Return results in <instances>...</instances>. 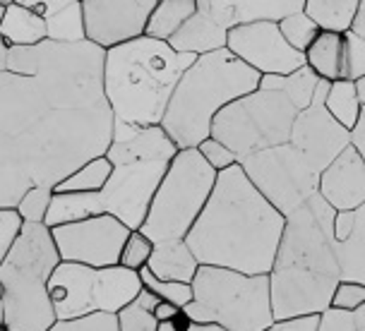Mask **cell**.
<instances>
[{
  "mask_svg": "<svg viewBox=\"0 0 365 331\" xmlns=\"http://www.w3.org/2000/svg\"><path fill=\"white\" fill-rule=\"evenodd\" d=\"M284 228L286 216L274 209L238 164L219 173L210 202L185 243L205 267L269 274Z\"/></svg>",
  "mask_w": 365,
  "mask_h": 331,
  "instance_id": "1",
  "label": "cell"
},
{
  "mask_svg": "<svg viewBox=\"0 0 365 331\" xmlns=\"http://www.w3.org/2000/svg\"><path fill=\"white\" fill-rule=\"evenodd\" d=\"M336 211L319 197L286 216L277 259L269 271L274 320L322 315L329 310L341 271L331 248Z\"/></svg>",
  "mask_w": 365,
  "mask_h": 331,
  "instance_id": "2",
  "label": "cell"
},
{
  "mask_svg": "<svg viewBox=\"0 0 365 331\" xmlns=\"http://www.w3.org/2000/svg\"><path fill=\"white\" fill-rule=\"evenodd\" d=\"M197 61L166 41L140 36L106 51L103 87L115 122L133 127L161 125L180 77Z\"/></svg>",
  "mask_w": 365,
  "mask_h": 331,
  "instance_id": "3",
  "label": "cell"
},
{
  "mask_svg": "<svg viewBox=\"0 0 365 331\" xmlns=\"http://www.w3.org/2000/svg\"><path fill=\"white\" fill-rule=\"evenodd\" d=\"M259 73L228 48L200 56L180 77L161 127L178 149H197L212 137V122L231 101L259 89Z\"/></svg>",
  "mask_w": 365,
  "mask_h": 331,
  "instance_id": "4",
  "label": "cell"
},
{
  "mask_svg": "<svg viewBox=\"0 0 365 331\" xmlns=\"http://www.w3.org/2000/svg\"><path fill=\"white\" fill-rule=\"evenodd\" d=\"M106 51L91 41L8 48V70L34 77L56 108H99L106 106L103 87Z\"/></svg>",
  "mask_w": 365,
  "mask_h": 331,
  "instance_id": "5",
  "label": "cell"
},
{
  "mask_svg": "<svg viewBox=\"0 0 365 331\" xmlns=\"http://www.w3.org/2000/svg\"><path fill=\"white\" fill-rule=\"evenodd\" d=\"M180 149L161 125L137 130L128 140H113L106 157L113 175L99 192L103 211L130 231H140L161 180Z\"/></svg>",
  "mask_w": 365,
  "mask_h": 331,
  "instance_id": "6",
  "label": "cell"
},
{
  "mask_svg": "<svg viewBox=\"0 0 365 331\" xmlns=\"http://www.w3.org/2000/svg\"><path fill=\"white\" fill-rule=\"evenodd\" d=\"M61 264L53 233L46 224H24L15 248L0 264L3 315L10 331H48L58 322L48 278Z\"/></svg>",
  "mask_w": 365,
  "mask_h": 331,
  "instance_id": "7",
  "label": "cell"
},
{
  "mask_svg": "<svg viewBox=\"0 0 365 331\" xmlns=\"http://www.w3.org/2000/svg\"><path fill=\"white\" fill-rule=\"evenodd\" d=\"M192 324L224 331H264L274 324L269 274L200 264L192 281V303L182 310Z\"/></svg>",
  "mask_w": 365,
  "mask_h": 331,
  "instance_id": "8",
  "label": "cell"
},
{
  "mask_svg": "<svg viewBox=\"0 0 365 331\" xmlns=\"http://www.w3.org/2000/svg\"><path fill=\"white\" fill-rule=\"evenodd\" d=\"M219 173L197 149H180L149 204L142 233L154 243L185 240L210 202Z\"/></svg>",
  "mask_w": 365,
  "mask_h": 331,
  "instance_id": "9",
  "label": "cell"
},
{
  "mask_svg": "<svg viewBox=\"0 0 365 331\" xmlns=\"http://www.w3.org/2000/svg\"><path fill=\"white\" fill-rule=\"evenodd\" d=\"M145 290L140 271L115 267L94 269L87 264L61 262L48 278V295L56 317L80 320L94 312L118 315L123 308L135 303Z\"/></svg>",
  "mask_w": 365,
  "mask_h": 331,
  "instance_id": "10",
  "label": "cell"
},
{
  "mask_svg": "<svg viewBox=\"0 0 365 331\" xmlns=\"http://www.w3.org/2000/svg\"><path fill=\"white\" fill-rule=\"evenodd\" d=\"M298 113L301 110L284 92L255 89L219 110L212 122V137L224 142L243 161L264 149L286 145Z\"/></svg>",
  "mask_w": 365,
  "mask_h": 331,
  "instance_id": "11",
  "label": "cell"
},
{
  "mask_svg": "<svg viewBox=\"0 0 365 331\" xmlns=\"http://www.w3.org/2000/svg\"><path fill=\"white\" fill-rule=\"evenodd\" d=\"M245 175L259 192L269 199L274 209L289 216L317 194L319 173L291 142L240 161Z\"/></svg>",
  "mask_w": 365,
  "mask_h": 331,
  "instance_id": "12",
  "label": "cell"
},
{
  "mask_svg": "<svg viewBox=\"0 0 365 331\" xmlns=\"http://www.w3.org/2000/svg\"><path fill=\"white\" fill-rule=\"evenodd\" d=\"M51 233H53L61 262L103 269L120 264L123 248L133 231L110 214H99L77 224L58 226L51 228Z\"/></svg>",
  "mask_w": 365,
  "mask_h": 331,
  "instance_id": "13",
  "label": "cell"
},
{
  "mask_svg": "<svg viewBox=\"0 0 365 331\" xmlns=\"http://www.w3.org/2000/svg\"><path fill=\"white\" fill-rule=\"evenodd\" d=\"M226 48L259 75H291L305 68V53L293 48L284 38L279 22L269 19L228 29Z\"/></svg>",
  "mask_w": 365,
  "mask_h": 331,
  "instance_id": "14",
  "label": "cell"
},
{
  "mask_svg": "<svg viewBox=\"0 0 365 331\" xmlns=\"http://www.w3.org/2000/svg\"><path fill=\"white\" fill-rule=\"evenodd\" d=\"M159 0H82L87 41L108 51L147 36V24Z\"/></svg>",
  "mask_w": 365,
  "mask_h": 331,
  "instance_id": "15",
  "label": "cell"
},
{
  "mask_svg": "<svg viewBox=\"0 0 365 331\" xmlns=\"http://www.w3.org/2000/svg\"><path fill=\"white\" fill-rule=\"evenodd\" d=\"M291 145L308 159V164L322 175V171L334 161L346 147H351V130L336 122L324 108V103L312 101L298 113L291 130Z\"/></svg>",
  "mask_w": 365,
  "mask_h": 331,
  "instance_id": "16",
  "label": "cell"
},
{
  "mask_svg": "<svg viewBox=\"0 0 365 331\" xmlns=\"http://www.w3.org/2000/svg\"><path fill=\"white\" fill-rule=\"evenodd\" d=\"M317 192L334 211H354L365 204V159L354 145L324 168Z\"/></svg>",
  "mask_w": 365,
  "mask_h": 331,
  "instance_id": "17",
  "label": "cell"
},
{
  "mask_svg": "<svg viewBox=\"0 0 365 331\" xmlns=\"http://www.w3.org/2000/svg\"><path fill=\"white\" fill-rule=\"evenodd\" d=\"M331 248L341 271V281L365 285V204L354 211H336Z\"/></svg>",
  "mask_w": 365,
  "mask_h": 331,
  "instance_id": "18",
  "label": "cell"
},
{
  "mask_svg": "<svg viewBox=\"0 0 365 331\" xmlns=\"http://www.w3.org/2000/svg\"><path fill=\"white\" fill-rule=\"evenodd\" d=\"M202 10H207L221 27L233 29L238 24L250 22H279V19L301 12L305 0H197Z\"/></svg>",
  "mask_w": 365,
  "mask_h": 331,
  "instance_id": "19",
  "label": "cell"
},
{
  "mask_svg": "<svg viewBox=\"0 0 365 331\" xmlns=\"http://www.w3.org/2000/svg\"><path fill=\"white\" fill-rule=\"evenodd\" d=\"M166 43L178 53L200 58L214 51H224L228 43V29L221 27L207 10L197 8V12Z\"/></svg>",
  "mask_w": 365,
  "mask_h": 331,
  "instance_id": "20",
  "label": "cell"
},
{
  "mask_svg": "<svg viewBox=\"0 0 365 331\" xmlns=\"http://www.w3.org/2000/svg\"><path fill=\"white\" fill-rule=\"evenodd\" d=\"M305 65L324 82L349 80L346 34H339V31H319L315 43L305 51Z\"/></svg>",
  "mask_w": 365,
  "mask_h": 331,
  "instance_id": "21",
  "label": "cell"
},
{
  "mask_svg": "<svg viewBox=\"0 0 365 331\" xmlns=\"http://www.w3.org/2000/svg\"><path fill=\"white\" fill-rule=\"evenodd\" d=\"M147 269L156 278H164V281L192 283L195 276H197L200 262L185 240H164V243L154 245Z\"/></svg>",
  "mask_w": 365,
  "mask_h": 331,
  "instance_id": "22",
  "label": "cell"
},
{
  "mask_svg": "<svg viewBox=\"0 0 365 331\" xmlns=\"http://www.w3.org/2000/svg\"><path fill=\"white\" fill-rule=\"evenodd\" d=\"M0 38L8 48L36 46V43L48 41V27H46V19L36 15L34 10L12 3L8 5L5 19L0 24Z\"/></svg>",
  "mask_w": 365,
  "mask_h": 331,
  "instance_id": "23",
  "label": "cell"
},
{
  "mask_svg": "<svg viewBox=\"0 0 365 331\" xmlns=\"http://www.w3.org/2000/svg\"><path fill=\"white\" fill-rule=\"evenodd\" d=\"M103 211L99 192H56L53 190V202L48 206L43 224L48 228H58V226L77 224V221L99 216Z\"/></svg>",
  "mask_w": 365,
  "mask_h": 331,
  "instance_id": "24",
  "label": "cell"
},
{
  "mask_svg": "<svg viewBox=\"0 0 365 331\" xmlns=\"http://www.w3.org/2000/svg\"><path fill=\"white\" fill-rule=\"evenodd\" d=\"M34 187L27 168L17 159L15 149L0 137V209H17L27 190Z\"/></svg>",
  "mask_w": 365,
  "mask_h": 331,
  "instance_id": "25",
  "label": "cell"
},
{
  "mask_svg": "<svg viewBox=\"0 0 365 331\" xmlns=\"http://www.w3.org/2000/svg\"><path fill=\"white\" fill-rule=\"evenodd\" d=\"M319 77L305 65L291 75H262L259 77V89H272V92H284L298 110H305L312 103Z\"/></svg>",
  "mask_w": 365,
  "mask_h": 331,
  "instance_id": "26",
  "label": "cell"
},
{
  "mask_svg": "<svg viewBox=\"0 0 365 331\" xmlns=\"http://www.w3.org/2000/svg\"><path fill=\"white\" fill-rule=\"evenodd\" d=\"M361 8V0H305L303 12L317 22L322 31L346 34Z\"/></svg>",
  "mask_w": 365,
  "mask_h": 331,
  "instance_id": "27",
  "label": "cell"
},
{
  "mask_svg": "<svg viewBox=\"0 0 365 331\" xmlns=\"http://www.w3.org/2000/svg\"><path fill=\"white\" fill-rule=\"evenodd\" d=\"M197 0H159L147 24V36L168 41L197 12Z\"/></svg>",
  "mask_w": 365,
  "mask_h": 331,
  "instance_id": "28",
  "label": "cell"
},
{
  "mask_svg": "<svg viewBox=\"0 0 365 331\" xmlns=\"http://www.w3.org/2000/svg\"><path fill=\"white\" fill-rule=\"evenodd\" d=\"M324 108L336 122L354 132L363 113V101L358 94V84L354 80H339L329 84V94L324 101Z\"/></svg>",
  "mask_w": 365,
  "mask_h": 331,
  "instance_id": "29",
  "label": "cell"
},
{
  "mask_svg": "<svg viewBox=\"0 0 365 331\" xmlns=\"http://www.w3.org/2000/svg\"><path fill=\"white\" fill-rule=\"evenodd\" d=\"M113 175V164L110 159L103 157L91 159L89 164H84L82 168H77L73 175L63 180L61 185H56V192H101L106 183Z\"/></svg>",
  "mask_w": 365,
  "mask_h": 331,
  "instance_id": "30",
  "label": "cell"
},
{
  "mask_svg": "<svg viewBox=\"0 0 365 331\" xmlns=\"http://www.w3.org/2000/svg\"><path fill=\"white\" fill-rule=\"evenodd\" d=\"M48 27V41L56 43H80L87 41V31H84V12H82V0L63 12H58L51 19H46Z\"/></svg>",
  "mask_w": 365,
  "mask_h": 331,
  "instance_id": "31",
  "label": "cell"
},
{
  "mask_svg": "<svg viewBox=\"0 0 365 331\" xmlns=\"http://www.w3.org/2000/svg\"><path fill=\"white\" fill-rule=\"evenodd\" d=\"M154 293H149L145 288L140 293L135 303H130L128 308H123L118 312V329L120 331H159L161 322L154 315V305H156Z\"/></svg>",
  "mask_w": 365,
  "mask_h": 331,
  "instance_id": "32",
  "label": "cell"
},
{
  "mask_svg": "<svg viewBox=\"0 0 365 331\" xmlns=\"http://www.w3.org/2000/svg\"><path fill=\"white\" fill-rule=\"evenodd\" d=\"M279 29H282L286 41H289L296 51H301V53H305V51L315 43V38L319 36V31H322L317 27L315 19L305 15L303 10L279 19Z\"/></svg>",
  "mask_w": 365,
  "mask_h": 331,
  "instance_id": "33",
  "label": "cell"
},
{
  "mask_svg": "<svg viewBox=\"0 0 365 331\" xmlns=\"http://www.w3.org/2000/svg\"><path fill=\"white\" fill-rule=\"evenodd\" d=\"M349 43V80H363L365 77V0L356 12V19L346 31Z\"/></svg>",
  "mask_w": 365,
  "mask_h": 331,
  "instance_id": "34",
  "label": "cell"
},
{
  "mask_svg": "<svg viewBox=\"0 0 365 331\" xmlns=\"http://www.w3.org/2000/svg\"><path fill=\"white\" fill-rule=\"evenodd\" d=\"M140 276H142L145 288L149 290V293H154L159 300L173 303V305H178V308H182V310L192 303V283L164 281V278H156L147 267L140 269Z\"/></svg>",
  "mask_w": 365,
  "mask_h": 331,
  "instance_id": "35",
  "label": "cell"
},
{
  "mask_svg": "<svg viewBox=\"0 0 365 331\" xmlns=\"http://www.w3.org/2000/svg\"><path fill=\"white\" fill-rule=\"evenodd\" d=\"M51 202H53V187L34 185L31 190H27L22 202L17 204V211L24 219V224H43Z\"/></svg>",
  "mask_w": 365,
  "mask_h": 331,
  "instance_id": "36",
  "label": "cell"
},
{
  "mask_svg": "<svg viewBox=\"0 0 365 331\" xmlns=\"http://www.w3.org/2000/svg\"><path fill=\"white\" fill-rule=\"evenodd\" d=\"M154 240L147 238L142 231H133L130 238L125 240V248H123V255H120V264L125 269H133V271H140L147 267L149 257L154 252Z\"/></svg>",
  "mask_w": 365,
  "mask_h": 331,
  "instance_id": "37",
  "label": "cell"
},
{
  "mask_svg": "<svg viewBox=\"0 0 365 331\" xmlns=\"http://www.w3.org/2000/svg\"><path fill=\"white\" fill-rule=\"evenodd\" d=\"M48 331H120L118 329V315L110 312H94L80 320H58Z\"/></svg>",
  "mask_w": 365,
  "mask_h": 331,
  "instance_id": "38",
  "label": "cell"
},
{
  "mask_svg": "<svg viewBox=\"0 0 365 331\" xmlns=\"http://www.w3.org/2000/svg\"><path fill=\"white\" fill-rule=\"evenodd\" d=\"M317 331H365V305L356 312H341V310H327L322 312Z\"/></svg>",
  "mask_w": 365,
  "mask_h": 331,
  "instance_id": "39",
  "label": "cell"
},
{
  "mask_svg": "<svg viewBox=\"0 0 365 331\" xmlns=\"http://www.w3.org/2000/svg\"><path fill=\"white\" fill-rule=\"evenodd\" d=\"M197 152L202 154V159H205L217 173H224V171H228V168H233V166L240 164V159L236 157V152H231V149H228L224 142H219V140H214V137H207L205 142H202V145L197 147Z\"/></svg>",
  "mask_w": 365,
  "mask_h": 331,
  "instance_id": "40",
  "label": "cell"
},
{
  "mask_svg": "<svg viewBox=\"0 0 365 331\" xmlns=\"http://www.w3.org/2000/svg\"><path fill=\"white\" fill-rule=\"evenodd\" d=\"M24 228V219L19 216L17 209H0V264L15 248L19 233Z\"/></svg>",
  "mask_w": 365,
  "mask_h": 331,
  "instance_id": "41",
  "label": "cell"
},
{
  "mask_svg": "<svg viewBox=\"0 0 365 331\" xmlns=\"http://www.w3.org/2000/svg\"><path fill=\"white\" fill-rule=\"evenodd\" d=\"M365 305V285L356 281H339L334 295H331V310L341 312H356Z\"/></svg>",
  "mask_w": 365,
  "mask_h": 331,
  "instance_id": "42",
  "label": "cell"
},
{
  "mask_svg": "<svg viewBox=\"0 0 365 331\" xmlns=\"http://www.w3.org/2000/svg\"><path fill=\"white\" fill-rule=\"evenodd\" d=\"M322 315L289 317V320H274V324L264 331H317Z\"/></svg>",
  "mask_w": 365,
  "mask_h": 331,
  "instance_id": "43",
  "label": "cell"
},
{
  "mask_svg": "<svg viewBox=\"0 0 365 331\" xmlns=\"http://www.w3.org/2000/svg\"><path fill=\"white\" fill-rule=\"evenodd\" d=\"M15 3L34 10L36 15H41L43 19H51L53 15H58V12H63L65 8H70V5L80 3V0H15Z\"/></svg>",
  "mask_w": 365,
  "mask_h": 331,
  "instance_id": "44",
  "label": "cell"
},
{
  "mask_svg": "<svg viewBox=\"0 0 365 331\" xmlns=\"http://www.w3.org/2000/svg\"><path fill=\"white\" fill-rule=\"evenodd\" d=\"M180 310L182 308H178V305H173V303H166V300H156V305H154V315L161 324H168Z\"/></svg>",
  "mask_w": 365,
  "mask_h": 331,
  "instance_id": "45",
  "label": "cell"
},
{
  "mask_svg": "<svg viewBox=\"0 0 365 331\" xmlns=\"http://www.w3.org/2000/svg\"><path fill=\"white\" fill-rule=\"evenodd\" d=\"M351 145H354L358 152H361V157L365 159V108H363L361 120H358L356 130L351 132Z\"/></svg>",
  "mask_w": 365,
  "mask_h": 331,
  "instance_id": "46",
  "label": "cell"
},
{
  "mask_svg": "<svg viewBox=\"0 0 365 331\" xmlns=\"http://www.w3.org/2000/svg\"><path fill=\"white\" fill-rule=\"evenodd\" d=\"M159 331H173L168 324H161V329ZM187 331H224V329H219V327H207V324H190V329Z\"/></svg>",
  "mask_w": 365,
  "mask_h": 331,
  "instance_id": "47",
  "label": "cell"
},
{
  "mask_svg": "<svg viewBox=\"0 0 365 331\" xmlns=\"http://www.w3.org/2000/svg\"><path fill=\"white\" fill-rule=\"evenodd\" d=\"M358 94H361V101H363V108H365V77L363 80H358Z\"/></svg>",
  "mask_w": 365,
  "mask_h": 331,
  "instance_id": "48",
  "label": "cell"
},
{
  "mask_svg": "<svg viewBox=\"0 0 365 331\" xmlns=\"http://www.w3.org/2000/svg\"><path fill=\"white\" fill-rule=\"evenodd\" d=\"M5 12H8V5L0 3V24H3V19H5Z\"/></svg>",
  "mask_w": 365,
  "mask_h": 331,
  "instance_id": "49",
  "label": "cell"
},
{
  "mask_svg": "<svg viewBox=\"0 0 365 331\" xmlns=\"http://www.w3.org/2000/svg\"><path fill=\"white\" fill-rule=\"evenodd\" d=\"M0 324H5V315H3V300H0Z\"/></svg>",
  "mask_w": 365,
  "mask_h": 331,
  "instance_id": "50",
  "label": "cell"
},
{
  "mask_svg": "<svg viewBox=\"0 0 365 331\" xmlns=\"http://www.w3.org/2000/svg\"><path fill=\"white\" fill-rule=\"evenodd\" d=\"M0 3H3V5H12L15 0H0Z\"/></svg>",
  "mask_w": 365,
  "mask_h": 331,
  "instance_id": "51",
  "label": "cell"
},
{
  "mask_svg": "<svg viewBox=\"0 0 365 331\" xmlns=\"http://www.w3.org/2000/svg\"><path fill=\"white\" fill-rule=\"evenodd\" d=\"M0 331H10L8 327H5V324H0Z\"/></svg>",
  "mask_w": 365,
  "mask_h": 331,
  "instance_id": "52",
  "label": "cell"
},
{
  "mask_svg": "<svg viewBox=\"0 0 365 331\" xmlns=\"http://www.w3.org/2000/svg\"><path fill=\"white\" fill-rule=\"evenodd\" d=\"M0 298H3V281H0Z\"/></svg>",
  "mask_w": 365,
  "mask_h": 331,
  "instance_id": "53",
  "label": "cell"
}]
</instances>
